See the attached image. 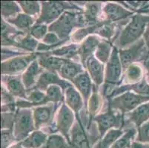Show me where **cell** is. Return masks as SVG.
Segmentation results:
<instances>
[{
	"mask_svg": "<svg viewBox=\"0 0 149 148\" xmlns=\"http://www.w3.org/2000/svg\"><path fill=\"white\" fill-rule=\"evenodd\" d=\"M23 11L28 15H36L40 13V6L38 2L35 1H20L19 2Z\"/></svg>",
	"mask_w": 149,
	"mask_h": 148,
	"instance_id": "obj_33",
	"label": "cell"
},
{
	"mask_svg": "<svg viewBox=\"0 0 149 148\" xmlns=\"http://www.w3.org/2000/svg\"><path fill=\"white\" fill-rule=\"evenodd\" d=\"M48 85L50 86L51 85H59V86H62L63 88H68V87L71 86L68 82L60 79L55 72H44L43 73H42L38 79L36 88L44 90L48 89Z\"/></svg>",
	"mask_w": 149,
	"mask_h": 148,
	"instance_id": "obj_11",
	"label": "cell"
},
{
	"mask_svg": "<svg viewBox=\"0 0 149 148\" xmlns=\"http://www.w3.org/2000/svg\"><path fill=\"white\" fill-rule=\"evenodd\" d=\"M27 99L32 101L31 106L36 105V104H45L47 103L45 99V96L43 93L40 90H34L32 93H30L29 96L27 97Z\"/></svg>",
	"mask_w": 149,
	"mask_h": 148,
	"instance_id": "obj_40",
	"label": "cell"
},
{
	"mask_svg": "<svg viewBox=\"0 0 149 148\" xmlns=\"http://www.w3.org/2000/svg\"><path fill=\"white\" fill-rule=\"evenodd\" d=\"M131 148H149L148 145H143V143L140 142H134L132 144Z\"/></svg>",
	"mask_w": 149,
	"mask_h": 148,
	"instance_id": "obj_45",
	"label": "cell"
},
{
	"mask_svg": "<svg viewBox=\"0 0 149 148\" xmlns=\"http://www.w3.org/2000/svg\"><path fill=\"white\" fill-rule=\"evenodd\" d=\"M82 21L79 18H77L75 14L70 12H65L58 20L53 23L48 30L51 32L56 33L59 39H66L69 36L73 28L75 26L82 25Z\"/></svg>",
	"mask_w": 149,
	"mask_h": 148,
	"instance_id": "obj_2",
	"label": "cell"
},
{
	"mask_svg": "<svg viewBox=\"0 0 149 148\" xmlns=\"http://www.w3.org/2000/svg\"><path fill=\"white\" fill-rule=\"evenodd\" d=\"M66 102L74 112L78 114V112L81 110L82 107V99L78 92L73 88L70 86L66 89L65 91Z\"/></svg>",
	"mask_w": 149,
	"mask_h": 148,
	"instance_id": "obj_20",
	"label": "cell"
},
{
	"mask_svg": "<svg viewBox=\"0 0 149 148\" xmlns=\"http://www.w3.org/2000/svg\"><path fill=\"white\" fill-rule=\"evenodd\" d=\"M74 119V116L72 111L70 110L65 104H62L57 116L56 128L62 135L65 137L69 145L70 143V138L69 137L68 132L71 126L73 125Z\"/></svg>",
	"mask_w": 149,
	"mask_h": 148,
	"instance_id": "obj_8",
	"label": "cell"
},
{
	"mask_svg": "<svg viewBox=\"0 0 149 148\" xmlns=\"http://www.w3.org/2000/svg\"><path fill=\"white\" fill-rule=\"evenodd\" d=\"M149 22V15L136 14L133 16L131 21L123 30L120 37L119 44L121 47H125L139 39L144 34L146 25Z\"/></svg>",
	"mask_w": 149,
	"mask_h": 148,
	"instance_id": "obj_1",
	"label": "cell"
},
{
	"mask_svg": "<svg viewBox=\"0 0 149 148\" xmlns=\"http://www.w3.org/2000/svg\"><path fill=\"white\" fill-rule=\"evenodd\" d=\"M123 134V131L120 130H110L93 148H111L113 144L118 140Z\"/></svg>",
	"mask_w": 149,
	"mask_h": 148,
	"instance_id": "obj_24",
	"label": "cell"
},
{
	"mask_svg": "<svg viewBox=\"0 0 149 148\" xmlns=\"http://www.w3.org/2000/svg\"><path fill=\"white\" fill-rule=\"evenodd\" d=\"M97 32V33H99L103 37L111 39V37L113 36V33H114V29H113V25L109 22H103L102 24L99 28Z\"/></svg>",
	"mask_w": 149,
	"mask_h": 148,
	"instance_id": "obj_41",
	"label": "cell"
},
{
	"mask_svg": "<svg viewBox=\"0 0 149 148\" xmlns=\"http://www.w3.org/2000/svg\"><path fill=\"white\" fill-rule=\"evenodd\" d=\"M68 62L67 59H61L58 57L43 56L39 59V64L42 67H45L51 72L59 71L61 67Z\"/></svg>",
	"mask_w": 149,
	"mask_h": 148,
	"instance_id": "obj_22",
	"label": "cell"
},
{
	"mask_svg": "<svg viewBox=\"0 0 149 148\" xmlns=\"http://www.w3.org/2000/svg\"><path fill=\"white\" fill-rule=\"evenodd\" d=\"M34 130L31 112L29 110H22L19 111L15 117L14 135L17 142L25 140L30 133Z\"/></svg>",
	"mask_w": 149,
	"mask_h": 148,
	"instance_id": "obj_4",
	"label": "cell"
},
{
	"mask_svg": "<svg viewBox=\"0 0 149 148\" xmlns=\"http://www.w3.org/2000/svg\"><path fill=\"white\" fill-rule=\"evenodd\" d=\"M1 8H2V15L3 17L14 16L15 13L20 11V9L17 4L15 2H7L2 1L1 2Z\"/></svg>",
	"mask_w": 149,
	"mask_h": 148,
	"instance_id": "obj_32",
	"label": "cell"
},
{
	"mask_svg": "<svg viewBox=\"0 0 149 148\" xmlns=\"http://www.w3.org/2000/svg\"><path fill=\"white\" fill-rule=\"evenodd\" d=\"M67 4L62 2H42V14L38 19V24L51 23L55 21L64 11Z\"/></svg>",
	"mask_w": 149,
	"mask_h": 148,
	"instance_id": "obj_5",
	"label": "cell"
},
{
	"mask_svg": "<svg viewBox=\"0 0 149 148\" xmlns=\"http://www.w3.org/2000/svg\"><path fill=\"white\" fill-rule=\"evenodd\" d=\"M111 49V46L110 43L107 42H102L99 44L96 50V56L100 62L105 63L111 57L110 56Z\"/></svg>",
	"mask_w": 149,
	"mask_h": 148,
	"instance_id": "obj_29",
	"label": "cell"
},
{
	"mask_svg": "<svg viewBox=\"0 0 149 148\" xmlns=\"http://www.w3.org/2000/svg\"><path fill=\"white\" fill-rule=\"evenodd\" d=\"M8 148H25V147L22 145L21 142H17V144H13V145H12L11 146H10Z\"/></svg>",
	"mask_w": 149,
	"mask_h": 148,
	"instance_id": "obj_46",
	"label": "cell"
},
{
	"mask_svg": "<svg viewBox=\"0 0 149 148\" xmlns=\"http://www.w3.org/2000/svg\"><path fill=\"white\" fill-rule=\"evenodd\" d=\"M148 101H149V96L127 92L119 97L114 98L111 101L110 108L119 109L123 113H125L132 110L142 103Z\"/></svg>",
	"mask_w": 149,
	"mask_h": 148,
	"instance_id": "obj_3",
	"label": "cell"
},
{
	"mask_svg": "<svg viewBox=\"0 0 149 148\" xmlns=\"http://www.w3.org/2000/svg\"><path fill=\"white\" fill-rule=\"evenodd\" d=\"M104 12L110 22L118 21L133 15V12L128 11L120 5L111 2L106 4L104 7Z\"/></svg>",
	"mask_w": 149,
	"mask_h": 148,
	"instance_id": "obj_12",
	"label": "cell"
},
{
	"mask_svg": "<svg viewBox=\"0 0 149 148\" xmlns=\"http://www.w3.org/2000/svg\"><path fill=\"white\" fill-rule=\"evenodd\" d=\"M82 71V67L79 64L74 63V62L68 60V62L61 67L59 72L62 77L73 81L77 76L79 75V73Z\"/></svg>",
	"mask_w": 149,
	"mask_h": 148,
	"instance_id": "obj_23",
	"label": "cell"
},
{
	"mask_svg": "<svg viewBox=\"0 0 149 148\" xmlns=\"http://www.w3.org/2000/svg\"><path fill=\"white\" fill-rule=\"evenodd\" d=\"M18 44L19 47L30 51H34L38 45L37 41L30 36H27L26 37L22 39Z\"/></svg>",
	"mask_w": 149,
	"mask_h": 148,
	"instance_id": "obj_42",
	"label": "cell"
},
{
	"mask_svg": "<svg viewBox=\"0 0 149 148\" xmlns=\"http://www.w3.org/2000/svg\"><path fill=\"white\" fill-rule=\"evenodd\" d=\"M48 28L44 24H38L36 23L31 29V34L37 39H44L47 34Z\"/></svg>",
	"mask_w": 149,
	"mask_h": 148,
	"instance_id": "obj_38",
	"label": "cell"
},
{
	"mask_svg": "<svg viewBox=\"0 0 149 148\" xmlns=\"http://www.w3.org/2000/svg\"><path fill=\"white\" fill-rule=\"evenodd\" d=\"M91 77L97 85H100L103 81L104 67L102 64L91 56L85 63Z\"/></svg>",
	"mask_w": 149,
	"mask_h": 148,
	"instance_id": "obj_13",
	"label": "cell"
},
{
	"mask_svg": "<svg viewBox=\"0 0 149 148\" xmlns=\"http://www.w3.org/2000/svg\"><path fill=\"white\" fill-rule=\"evenodd\" d=\"M17 139L13 133L12 129L2 130V148H8L16 142Z\"/></svg>",
	"mask_w": 149,
	"mask_h": 148,
	"instance_id": "obj_36",
	"label": "cell"
},
{
	"mask_svg": "<svg viewBox=\"0 0 149 148\" xmlns=\"http://www.w3.org/2000/svg\"><path fill=\"white\" fill-rule=\"evenodd\" d=\"M122 88H124V89L128 88L127 89L128 90H133L137 94L149 96V85L146 79H143L141 81H139L138 83L134 84V85H127V86H124Z\"/></svg>",
	"mask_w": 149,
	"mask_h": 148,
	"instance_id": "obj_31",
	"label": "cell"
},
{
	"mask_svg": "<svg viewBox=\"0 0 149 148\" xmlns=\"http://www.w3.org/2000/svg\"><path fill=\"white\" fill-rule=\"evenodd\" d=\"M94 120L98 124L100 137H102L107 130L114 126H118L120 122V116H116L114 112L110 109L108 112L96 116Z\"/></svg>",
	"mask_w": 149,
	"mask_h": 148,
	"instance_id": "obj_10",
	"label": "cell"
},
{
	"mask_svg": "<svg viewBox=\"0 0 149 148\" xmlns=\"http://www.w3.org/2000/svg\"><path fill=\"white\" fill-rule=\"evenodd\" d=\"M77 47L75 44H70L67 47H63L60 49H57L56 51H53L52 54L59 56L72 57L77 54ZM78 52V51H77Z\"/></svg>",
	"mask_w": 149,
	"mask_h": 148,
	"instance_id": "obj_37",
	"label": "cell"
},
{
	"mask_svg": "<svg viewBox=\"0 0 149 148\" xmlns=\"http://www.w3.org/2000/svg\"><path fill=\"white\" fill-rule=\"evenodd\" d=\"M9 22L13 24L16 27L20 30H28L31 28L32 24L33 23V19L31 18V16L27 14L17 15L15 18L8 19Z\"/></svg>",
	"mask_w": 149,
	"mask_h": 148,
	"instance_id": "obj_27",
	"label": "cell"
},
{
	"mask_svg": "<svg viewBox=\"0 0 149 148\" xmlns=\"http://www.w3.org/2000/svg\"><path fill=\"white\" fill-rule=\"evenodd\" d=\"M52 113L51 107H41L34 110L35 126L39 128L41 125L45 124L49 121Z\"/></svg>",
	"mask_w": 149,
	"mask_h": 148,
	"instance_id": "obj_25",
	"label": "cell"
},
{
	"mask_svg": "<svg viewBox=\"0 0 149 148\" xmlns=\"http://www.w3.org/2000/svg\"><path fill=\"white\" fill-rule=\"evenodd\" d=\"M143 76V70L136 65H130L126 73L127 80L129 82H139Z\"/></svg>",
	"mask_w": 149,
	"mask_h": 148,
	"instance_id": "obj_34",
	"label": "cell"
},
{
	"mask_svg": "<svg viewBox=\"0 0 149 148\" xmlns=\"http://www.w3.org/2000/svg\"><path fill=\"white\" fill-rule=\"evenodd\" d=\"M148 77H149V67H148Z\"/></svg>",
	"mask_w": 149,
	"mask_h": 148,
	"instance_id": "obj_47",
	"label": "cell"
},
{
	"mask_svg": "<svg viewBox=\"0 0 149 148\" xmlns=\"http://www.w3.org/2000/svg\"><path fill=\"white\" fill-rule=\"evenodd\" d=\"M148 59H149V56H148Z\"/></svg>",
	"mask_w": 149,
	"mask_h": 148,
	"instance_id": "obj_48",
	"label": "cell"
},
{
	"mask_svg": "<svg viewBox=\"0 0 149 148\" xmlns=\"http://www.w3.org/2000/svg\"><path fill=\"white\" fill-rule=\"evenodd\" d=\"M41 148H69V144L62 135H51Z\"/></svg>",
	"mask_w": 149,
	"mask_h": 148,
	"instance_id": "obj_28",
	"label": "cell"
},
{
	"mask_svg": "<svg viewBox=\"0 0 149 148\" xmlns=\"http://www.w3.org/2000/svg\"><path fill=\"white\" fill-rule=\"evenodd\" d=\"M100 43L98 38L93 36H88L82 43L78 50V54L80 55L81 60L84 65L86 63L88 58L91 56L93 51L97 50Z\"/></svg>",
	"mask_w": 149,
	"mask_h": 148,
	"instance_id": "obj_15",
	"label": "cell"
},
{
	"mask_svg": "<svg viewBox=\"0 0 149 148\" xmlns=\"http://www.w3.org/2000/svg\"><path fill=\"white\" fill-rule=\"evenodd\" d=\"M41 70L42 69L40 67V64L37 61H33L28 66L22 75V83L25 88L29 89L34 85L36 78Z\"/></svg>",
	"mask_w": 149,
	"mask_h": 148,
	"instance_id": "obj_17",
	"label": "cell"
},
{
	"mask_svg": "<svg viewBox=\"0 0 149 148\" xmlns=\"http://www.w3.org/2000/svg\"><path fill=\"white\" fill-rule=\"evenodd\" d=\"M101 103V97L99 96V94L97 92H94L92 94L91 97L90 99V101H89V113H90L91 116H95L96 113L100 110Z\"/></svg>",
	"mask_w": 149,
	"mask_h": 148,
	"instance_id": "obj_35",
	"label": "cell"
},
{
	"mask_svg": "<svg viewBox=\"0 0 149 148\" xmlns=\"http://www.w3.org/2000/svg\"><path fill=\"white\" fill-rule=\"evenodd\" d=\"M36 58L35 54L13 58L2 63V73L3 75H16L28 68L31 62Z\"/></svg>",
	"mask_w": 149,
	"mask_h": 148,
	"instance_id": "obj_6",
	"label": "cell"
},
{
	"mask_svg": "<svg viewBox=\"0 0 149 148\" xmlns=\"http://www.w3.org/2000/svg\"><path fill=\"white\" fill-rule=\"evenodd\" d=\"M143 38H144L143 39L145 41V44H146V47L149 50V23L147 27H146V29L145 31L144 34H143Z\"/></svg>",
	"mask_w": 149,
	"mask_h": 148,
	"instance_id": "obj_44",
	"label": "cell"
},
{
	"mask_svg": "<svg viewBox=\"0 0 149 148\" xmlns=\"http://www.w3.org/2000/svg\"><path fill=\"white\" fill-rule=\"evenodd\" d=\"M149 119V102L139 105L130 114V120L140 127Z\"/></svg>",
	"mask_w": 149,
	"mask_h": 148,
	"instance_id": "obj_19",
	"label": "cell"
},
{
	"mask_svg": "<svg viewBox=\"0 0 149 148\" xmlns=\"http://www.w3.org/2000/svg\"><path fill=\"white\" fill-rule=\"evenodd\" d=\"M144 39H140L129 48L120 51V58L124 69L128 67L134 60L141 55L144 48Z\"/></svg>",
	"mask_w": 149,
	"mask_h": 148,
	"instance_id": "obj_9",
	"label": "cell"
},
{
	"mask_svg": "<svg viewBox=\"0 0 149 148\" xmlns=\"http://www.w3.org/2000/svg\"><path fill=\"white\" fill-rule=\"evenodd\" d=\"M136 141L140 143H149V121L139 127Z\"/></svg>",
	"mask_w": 149,
	"mask_h": 148,
	"instance_id": "obj_39",
	"label": "cell"
},
{
	"mask_svg": "<svg viewBox=\"0 0 149 148\" xmlns=\"http://www.w3.org/2000/svg\"><path fill=\"white\" fill-rule=\"evenodd\" d=\"M48 135L41 131H34L21 142L25 148H41L45 144Z\"/></svg>",
	"mask_w": 149,
	"mask_h": 148,
	"instance_id": "obj_18",
	"label": "cell"
},
{
	"mask_svg": "<svg viewBox=\"0 0 149 148\" xmlns=\"http://www.w3.org/2000/svg\"><path fill=\"white\" fill-rule=\"evenodd\" d=\"M46 101H63V96L62 94L61 88L59 85H51L47 89L45 96Z\"/></svg>",
	"mask_w": 149,
	"mask_h": 148,
	"instance_id": "obj_30",
	"label": "cell"
},
{
	"mask_svg": "<svg viewBox=\"0 0 149 148\" xmlns=\"http://www.w3.org/2000/svg\"><path fill=\"white\" fill-rule=\"evenodd\" d=\"M69 146L73 148H91L90 143L87 136L84 133L82 127L75 124L71 130V138Z\"/></svg>",
	"mask_w": 149,
	"mask_h": 148,
	"instance_id": "obj_14",
	"label": "cell"
},
{
	"mask_svg": "<svg viewBox=\"0 0 149 148\" xmlns=\"http://www.w3.org/2000/svg\"><path fill=\"white\" fill-rule=\"evenodd\" d=\"M43 42L48 45H55L59 42V39L57 35L54 33H48L43 39Z\"/></svg>",
	"mask_w": 149,
	"mask_h": 148,
	"instance_id": "obj_43",
	"label": "cell"
},
{
	"mask_svg": "<svg viewBox=\"0 0 149 148\" xmlns=\"http://www.w3.org/2000/svg\"><path fill=\"white\" fill-rule=\"evenodd\" d=\"M100 6V2H88L85 11V21L86 22L89 24L96 22Z\"/></svg>",
	"mask_w": 149,
	"mask_h": 148,
	"instance_id": "obj_26",
	"label": "cell"
},
{
	"mask_svg": "<svg viewBox=\"0 0 149 148\" xmlns=\"http://www.w3.org/2000/svg\"><path fill=\"white\" fill-rule=\"evenodd\" d=\"M6 84L8 91L13 96H17V97H21L23 98V99H27L24 85L22 84L21 80H20V77H8L7 78Z\"/></svg>",
	"mask_w": 149,
	"mask_h": 148,
	"instance_id": "obj_21",
	"label": "cell"
},
{
	"mask_svg": "<svg viewBox=\"0 0 149 148\" xmlns=\"http://www.w3.org/2000/svg\"><path fill=\"white\" fill-rule=\"evenodd\" d=\"M122 63L116 47H113L111 55L108 60L105 73L107 84H116L120 80L122 73Z\"/></svg>",
	"mask_w": 149,
	"mask_h": 148,
	"instance_id": "obj_7",
	"label": "cell"
},
{
	"mask_svg": "<svg viewBox=\"0 0 149 148\" xmlns=\"http://www.w3.org/2000/svg\"><path fill=\"white\" fill-rule=\"evenodd\" d=\"M72 81L77 89L79 90L85 101H87L91 95L92 88L91 79L87 72L78 75Z\"/></svg>",
	"mask_w": 149,
	"mask_h": 148,
	"instance_id": "obj_16",
	"label": "cell"
}]
</instances>
